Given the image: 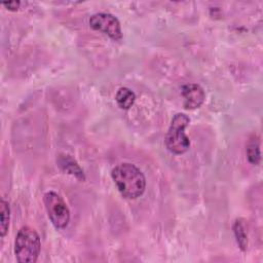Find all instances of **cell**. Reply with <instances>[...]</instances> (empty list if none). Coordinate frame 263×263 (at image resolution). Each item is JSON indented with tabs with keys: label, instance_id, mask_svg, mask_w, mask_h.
Instances as JSON below:
<instances>
[{
	"label": "cell",
	"instance_id": "3",
	"mask_svg": "<svg viewBox=\"0 0 263 263\" xmlns=\"http://www.w3.org/2000/svg\"><path fill=\"white\" fill-rule=\"evenodd\" d=\"M190 122V118L184 113L174 115L167 133L164 138L166 149L177 155L185 153L190 147V141L185 134V128Z\"/></svg>",
	"mask_w": 263,
	"mask_h": 263
},
{
	"label": "cell",
	"instance_id": "4",
	"mask_svg": "<svg viewBox=\"0 0 263 263\" xmlns=\"http://www.w3.org/2000/svg\"><path fill=\"white\" fill-rule=\"evenodd\" d=\"M47 216L57 229H64L70 221V211L64 199L54 191H48L43 196Z\"/></svg>",
	"mask_w": 263,
	"mask_h": 263
},
{
	"label": "cell",
	"instance_id": "8",
	"mask_svg": "<svg viewBox=\"0 0 263 263\" xmlns=\"http://www.w3.org/2000/svg\"><path fill=\"white\" fill-rule=\"evenodd\" d=\"M115 101L121 109L128 110L136 101V95L127 87H120L116 92Z\"/></svg>",
	"mask_w": 263,
	"mask_h": 263
},
{
	"label": "cell",
	"instance_id": "5",
	"mask_svg": "<svg viewBox=\"0 0 263 263\" xmlns=\"http://www.w3.org/2000/svg\"><path fill=\"white\" fill-rule=\"evenodd\" d=\"M89 26L96 31L107 34L114 41L122 39L121 26L116 16L107 12H98L90 16Z\"/></svg>",
	"mask_w": 263,
	"mask_h": 263
},
{
	"label": "cell",
	"instance_id": "12",
	"mask_svg": "<svg viewBox=\"0 0 263 263\" xmlns=\"http://www.w3.org/2000/svg\"><path fill=\"white\" fill-rule=\"evenodd\" d=\"M2 5L5 6L9 10L15 11V10L18 9V7L21 5V2L20 1H6V2H3Z\"/></svg>",
	"mask_w": 263,
	"mask_h": 263
},
{
	"label": "cell",
	"instance_id": "10",
	"mask_svg": "<svg viewBox=\"0 0 263 263\" xmlns=\"http://www.w3.org/2000/svg\"><path fill=\"white\" fill-rule=\"evenodd\" d=\"M0 234L1 237H4L8 231L9 219H10V210L9 204L4 198H1L0 201Z\"/></svg>",
	"mask_w": 263,
	"mask_h": 263
},
{
	"label": "cell",
	"instance_id": "1",
	"mask_svg": "<svg viewBox=\"0 0 263 263\" xmlns=\"http://www.w3.org/2000/svg\"><path fill=\"white\" fill-rule=\"evenodd\" d=\"M111 177L120 194L128 199L140 197L146 189V179L142 171L135 164L122 162L111 172Z\"/></svg>",
	"mask_w": 263,
	"mask_h": 263
},
{
	"label": "cell",
	"instance_id": "2",
	"mask_svg": "<svg viewBox=\"0 0 263 263\" xmlns=\"http://www.w3.org/2000/svg\"><path fill=\"white\" fill-rule=\"evenodd\" d=\"M41 249L39 234L31 227H22L14 240V255L20 263H35Z\"/></svg>",
	"mask_w": 263,
	"mask_h": 263
},
{
	"label": "cell",
	"instance_id": "9",
	"mask_svg": "<svg viewBox=\"0 0 263 263\" xmlns=\"http://www.w3.org/2000/svg\"><path fill=\"white\" fill-rule=\"evenodd\" d=\"M247 157L250 163L257 165L260 163L261 160V153H260V142L259 139L254 135L250 138L247 144Z\"/></svg>",
	"mask_w": 263,
	"mask_h": 263
},
{
	"label": "cell",
	"instance_id": "6",
	"mask_svg": "<svg viewBox=\"0 0 263 263\" xmlns=\"http://www.w3.org/2000/svg\"><path fill=\"white\" fill-rule=\"evenodd\" d=\"M181 95L183 98V106L188 110L199 108L205 99L204 90L196 83L184 84L181 87Z\"/></svg>",
	"mask_w": 263,
	"mask_h": 263
},
{
	"label": "cell",
	"instance_id": "11",
	"mask_svg": "<svg viewBox=\"0 0 263 263\" xmlns=\"http://www.w3.org/2000/svg\"><path fill=\"white\" fill-rule=\"evenodd\" d=\"M233 232L236 239V242L241 251H246L248 247V235L246 229L240 220H236L233 224Z\"/></svg>",
	"mask_w": 263,
	"mask_h": 263
},
{
	"label": "cell",
	"instance_id": "7",
	"mask_svg": "<svg viewBox=\"0 0 263 263\" xmlns=\"http://www.w3.org/2000/svg\"><path fill=\"white\" fill-rule=\"evenodd\" d=\"M57 162H58V165L60 166V168L62 171H64L65 173L76 177L80 181L85 180V176H84L82 168L79 166V164L76 162V160L73 157H71L70 155H65V154L60 155Z\"/></svg>",
	"mask_w": 263,
	"mask_h": 263
}]
</instances>
